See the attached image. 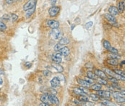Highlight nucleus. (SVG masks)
Returning a JSON list of instances; mask_svg holds the SVG:
<instances>
[{"mask_svg": "<svg viewBox=\"0 0 125 106\" xmlns=\"http://www.w3.org/2000/svg\"><path fill=\"white\" fill-rule=\"evenodd\" d=\"M52 36L53 39L56 40H59L63 37V33L60 29H59V28H54L52 30Z\"/></svg>", "mask_w": 125, "mask_h": 106, "instance_id": "obj_1", "label": "nucleus"}, {"mask_svg": "<svg viewBox=\"0 0 125 106\" xmlns=\"http://www.w3.org/2000/svg\"><path fill=\"white\" fill-rule=\"evenodd\" d=\"M60 11V7H57V6H52V7L49 8V14L50 15V17L54 18L56 16H57V15L59 13Z\"/></svg>", "mask_w": 125, "mask_h": 106, "instance_id": "obj_2", "label": "nucleus"}, {"mask_svg": "<svg viewBox=\"0 0 125 106\" xmlns=\"http://www.w3.org/2000/svg\"><path fill=\"white\" fill-rule=\"evenodd\" d=\"M46 24L48 27L54 29V28H58L59 27V22L57 20L55 19H48L46 22Z\"/></svg>", "mask_w": 125, "mask_h": 106, "instance_id": "obj_3", "label": "nucleus"}, {"mask_svg": "<svg viewBox=\"0 0 125 106\" xmlns=\"http://www.w3.org/2000/svg\"><path fill=\"white\" fill-rule=\"evenodd\" d=\"M36 0H28L24 5H23V10L27 11L31 8H33L34 6H36Z\"/></svg>", "mask_w": 125, "mask_h": 106, "instance_id": "obj_4", "label": "nucleus"}, {"mask_svg": "<svg viewBox=\"0 0 125 106\" xmlns=\"http://www.w3.org/2000/svg\"><path fill=\"white\" fill-rule=\"evenodd\" d=\"M52 60L55 63L60 64L62 61V56L60 53H55L52 56Z\"/></svg>", "mask_w": 125, "mask_h": 106, "instance_id": "obj_5", "label": "nucleus"}, {"mask_svg": "<svg viewBox=\"0 0 125 106\" xmlns=\"http://www.w3.org/2000/svg\"><path fill=\"white\" fill-rule=\"evenodd\" d=\"M49 101L51 103L54 104L56 106H59V100L58 99V97H56L54 95H49Z\"/></svg>", "mask_w": 125, "mask_h": 106, "instance_id": "obj_6", "label": "nucleus"}, {"mask_svg": "<svg viewBox=\"0 0 125 106\" xmlns=\"http://www.w3.org/2000/svg\"><path fill=\"white\" fill-rule=\"evenodd\" d=\"M98 95L101 97H105L106 99H108L111 97V92L108 91H102V90H98Z\"/></svg>", "mask_w": 125, "mask_h": 106, "instance_id": "obj_7", "label": "nucleus"}, {"mask_svg": "<svg viewBox=\"0 0 125 106\" xmlns=\"http://www.w3.org/2000/svg\"><path fill=\"white\" fill-rule=\"evenodd\" d=\"M95 74L97 76V77H100V78H102V79H107V75H106V74L104 72V71H103L100 70V69H95Z\"/></svg>", "mask_w": 125, "mask_h": 106, "instance_id": "obj_8", "label": "nucleus"}, {"mask_svg": "<svg viewBox=\"0 0 125 106\" xmlns=\"http://www.w3.org/2000/svg\"><path fill=\"white\" fill-rule=\"evenodd\" d=\"M51 85L53 88L55 87H58L60 85V80L58 77H55L52 80H51Z\"/></svg>", "mask_w": 125, "mask_h": 106, "instance_id": "obj_9", "label": "nucleus"}, {"mask_svg": "<svg viewBox=\"0 0 125 106\" xmlns=\"http://www.w3.org/2000/svg\"><path fill=\"white\" fill-rule=\"evenodd\" d=\"M108 12H109V14H111L113 16H117L119 14L118 9L116 7H114V6H111V7H109Z\"/></svg>", "mask_w": 125, "mask_h": 106, "instance_id": "obj_10", "label": "nucleus"}, {"mask_svg": "<svg viewBox=\"0 0 125 106\" xmlns=\"http://www.w3.org/2000/svg\"><path fill=\"white\" fill-rule=\"evenodd\" d=\"M125 0H122L118 3V7L117 9L119 10V13H123L125 12Z\"/></svg>", "mask_w": 125, "mask_h": 106, "instance_id": "obj_11", "label": "nucleus"}, {"mask_svg": "<svg viewBox=\"0 0 125 106\" xmlns=\"http://www.w3.org/2000/svg\"><path fill=\"white\" fill-rule=\"evenodd\" d=\"M41 102H43V103H46L47 105L50 106V101H49V95L48 94H43L41 96Z\"/></svg>", "mask_w": 125, "mask_h": 106, "instance_id": "obj_12", "label": "nucleus"}, {"mask_svg": "<svg viewBox=\"0 0 125 106\" xmlns=\"http://www.w3.org/2000/svg\"><path fill=\"white\" fill-rule=\"evenodd\" d=\"M59 53H61L62 55L64 56H67L70 53V48L66 47V46H64L62 48H61L59 51Z\"/></svg>", "mask_w": 125, "mask_h": 106, "instance_id": "obj_13", "label": "nucleus"}, {"mask_svg": "<svg viewBox=\"0 0 125 106\" xmlns=\"http://www.w3.org/2000/svg\"><path fill=\"white\" fill-rule=\"evenodd\" d=\"M77 82L78 84H80V85H82L83 87H89L90 84H89L88 82H86L85 79H77Z\"/></svg>", "mask_w": 125, "mask_h": 106, "instance_id": "obj_14", "label": "nucleus"}, {"mask_svg": "<svg viewBox=\"0 0 125 106\" xmlns=\"http://www.w3.org/2000/svg\"><path fill=\"white\" fill-rule=\"evenodd\" d=\"M36 11V6H34L33 8L28 10L26 11V13H25V18H29L30 17H31V15L35 12Z\"/></svg>", "mask_w": 125, "mask_h": 106, "instance_id": "obj_15", "label": "nucleus"}, {"mask_svg": "<svg viewBox=\"0 0 125 106\" xmlns=\"http://www.w3.org/2000/svg\"><path fill=\"white\" fill-rule=\"evenodd\" d=\"M52 67H54V69H56V70L57 71H59V73H62V72L64 71V68H63V67L61 66L59 64H57V63L53 64H52Z\"/></svg>", "mask_w": 125, "mask_h": 106, "instance_id": "obj_16", "label": "nucleus"}, {"mask_svg": "<svg viewBox=\"0 0 125 106\" xmlns=\"http://www.w3.org/2000/svg\"><path fill=\"white\" fill-rule=\"evenodd\" d=\"M104 17H105V18L107 19L108 22H116V19L115 18V17L113 16V15H111L109 13L105 14L104 15Z\"/></svg>", "mask_w": 125, "mask_h": 106, "instance_id": "obj_17", "label": "nucleus"}, {"mask_svg": "<svg viewBox=\"0 0 125 106\" xmlns=\"http://www.w3.org/2000/svg\"><path fill=\"white\" fill-rule=\"evenodd\" d=\"M69 43H70V40H69V38H67V37H64V38L62 37V38L59 40V43L61 44V45H63V46H65V45L68 44Z\"/></svg>", "mask_w": 125, "mask_h": 106, "instance_id": "obj_18", "label": "nucleus"}, {"mask_svg": "<svg viewBox=\"0 0 125 106\" xmlns=\"http://www.w3.org/2000/svg\"><path fill=\"white\" fill-rule=\"evenodd\" d=\"M107 63L109 64V65H111V66H117L119 64H118V61H117V60H116V59H114V58H111V59H108L107 61Z\"/></svg>", "mask_w": 125, "mask_h": 106, "instance_id": "obj_19", "label": "nucleus"}, {"mask_svg": "<svg viewBox=\"0 0 125 106\" xmlns=\"http://www.w3.org/2000/svg\"><path fill=\"white\" fill-rule=\"evenodd\" d=\"M108 56L111 58H114V59H116V60H119V59H121L122 56L120 55H118L117 53H111V54H108Z\"/></svg>", "mask_w": 125, "mask_h": 106, "instance_id": "obj_20", "label": "nucleus"}, {"mask_svg": "<svg viewBox=\"0 0 125 106\" xmlns=\"http://www.w3.org/2000/svg\"><path fill=\"white\" fill-rule=\"evenodd\" d=\"M112 95H113V97L115 98V97H122V95L123 96H125V91H123V92H114L113 93H112Z\"/></svg>", "mask_w": 125, "mask_h": 106, "instance_id": "obj_21", "label": "nucleus"}, {"mask_svg": "<svg viewBox=\"0 0 125 106\" xmlns=\"http://www.w3.org/2000/svg\"><path fill=\"white\" fill-rule=\"evenodd\" d=\"M86 74H87V77H88L91 78V79H97V76L95 74V73H93V72H92V71H87Z\"/></svg>", "mask_w": 125, "mask_h": 106, "instance_id": "obj_22", "label": "nucleus"}, {"mask_svg": "<svg viewBox=\"0 0 125 106\" xmlns=\"http://www.w3.org/2000/svg\"><path fill=\"white\" fill-rule=\"evenodd\" d=\"M73 91L77 95H85V93L80 88H74Z\"/></svg>", "mask_w": 125, "mask_h": 106, "instance_id": "obj_23", "label": "nucleus"}, {"mask_svg": "<svg viewBox=\"0 0 125 106\" xmlns=\"http://www.w3.org/2000/svg\"><path fill=\"white\" fill-rule=\"evenodd\" d=\"M101 88H102V86L99 83H98V84H93V86H92V89L93 90H95V91H98V90L101 89Z\"/></svg>", "mask_w": 125, "mask_h": 106, "instance_id": "obj_24", "label": "nucleus"}, {"mask_svg": "<svg viewBox=\"0 0 125 106\" xmlns=\"http://www.w3.org/2000/svg\"><path fill=\"white\" fill-rule=\"evenodd\" d=\"M90 97H91V99L93 101H95V102H97V101H98L100 100V97L98 95H96V94H90Z\"/></svg>", "mask_w": 125, "mask_h": 106, "instance_id": "obj_25", "label": "nucleus"}, {"mask_svg": "<svg viewBox=\"0 0 125 106\" xmlns=\"http://www.w3.org/2000/svg\"><path fill=\"white\" fill-rule=\"evenodd\" d=\"M104 70H105V71H106V73L107 74H109L111 77H115L116 76V73L114 71H111V69H107V68H105L104 69Z\"/></svg>", "mask_w": 125, "mask_h": 106, "instance_id": "obj_26", "label": "nucleus"}, {"mask_svg": "<svg viewBox=\"0 0 125 106\" xmlns=\"http://www.w3.org/2000/svg\"><path fill=\"white\" fill-rule=\"evenodd\" d=\"M98 83L101 84V85H107L108 84L107 80H106V79H102V78H100V77L98 79Z\"/></svg>", "mask_w": 125, "mask_h": 106, "instance_id": "obj_27", "label": "nucleus"}, {"mask_svg": "<svg viewBox=\"0 0 125 106\" xmlns=\"http://www.w3.org/2000/svg\"><path fill=\"white\" fill-rule=\"evenodd\" d=\"M103 45H104V47L106 49V50H108L111 46V43L108 41V40H104V42H103Z\"/></svg>", "mask_w": 125, "mask_h": 106, "instance_id": "obj_28", "label": "nucleus"}, {"mask_svg": "<svg viewBox=\"0 0 125 106\" xmlns=\"http://www.w3.org/2000/svg\"><path fill=\"white\" fill-rule=\"evenodd\" d=\"M115 100H116V101L117 102V103H125V97H124V96L122 97H115Z\"/></svg>", "mask_w": 125, "mask_h": 106, "instance_id": "obj_29", "label": "nucleus"}, {"mask_svg": "<svg viewBox=\"0 0 125 106\" xmlns=\"http://www.w3.org/2000/svg\"><path fill=\"white\" fill-rule=\"evenodd\" d=\"M7 25H6L3 22L0 21V30L4 31V30H7Z\"/></svg>", "mask_w": 125, "mask_h": 106, "instance_id": "obj_30", "label": "nucleus"}, {"mask_svg": "<svg viewBox=\"0 0 125 106\" xmlns=\"http://www.w3.org/2000/svg\"><path fill=\"white\" fill-rule=\"evenodd\" d=\"M64 46H63V45H61V44H59V43H57L55 46H54V51H59L61 48H62L63 47H64Z\"/></svg>", "mask_w": 125, "mask_h": 106, "instance_id": "obj_31", "label": "nucleus"}, {"mask_svg": "<svg viewBox=\"0 0 125 106\" xmlns=\"http://www.w3.org/2000/svg\"><path fill=\"white\" fill-rule=\"evenodd\" d=\"M88 97L85 95H80V97H79V100L82 102H87L88 101Z\"/></svg>", "mask_w": 125, "mask_h": 106, "instance_id": "obj_32", "label": "nucleus"}, {"mask_svg": "<svg viewBox=\"0 0 125 106\" xmlns=\"http://www.w3.org/2000/svg\"><path fill=\"white\" fill-rule=\"evenodd\" d=\"M108 51H109L110 53H118V50L116 49V48H114V47H112V46H111L107 50Z\"/></svg>", "mask_w": 125, "mask_h": 106, "instance_id": "obj_33", "label": "nucleus"}, {"mask_svg": "<svg viewBox=\"0 0 125 106\" xmlns=\"http://www.w3.org/2000/svg\"><path fill=\"white\" fill-rule=\"evenodd\" d=\"M18 19V16L15 14H11L10 15V19L12 22H15Z\"/></svg>", "mask_w": 125, "mask_h": 106, "instance_id": "obj_34", "label": "nucleus"}, {"mask_svg": "<svg viewBox=\"0 0 125 106\" xmlns=\"http://www.w3.org/2000/svg\"><path fill=\"white\" fill-rule=\"evenodd\" d=\"M108 24L110 25H112V26H114L116 28H119L120 27V25L117 22H108Z\"/></svg>", "mask_w": 125, "mask_h": 106, "instance_id": "obj_35", "label": "nucleus"}, {"mask_svg": "<svg viewBox=\"0 0 125 106\" xmlns=\"http://www.w3.org/2000/svg\"><path fill=\"white\" fill-rule=\"evenodd\" d=\"M1 19L5 20V21H9V20L10 19V15H8V14L4 15L1 17Z\"/></svg>", "mask_w": 125, "mask_h": 106, "instance_id": "obj_36", "label": "nucleus"}, {"mask_svg": "<svg viewBox=\"0 0 125 106\" xmlns=\"http://www.w3.org/2000/svg\"><path fill=\"white\" fill-rule=\"evenodd\" d=\"M114 71L117 74H119V75H122V76H125V71L122 70H120V69H114Z\"/></svg>", "mask_w": 125, "mask_h": 106, "instance_id": "obj_37", "label": "nucleus"}, {"mask_svg": "<svg viewBox=\"0 0 125 106\" xmlns=\"http://www.w3.org/2000/svg\"><path fill=\"white\" fill-rule=\"evenodd\" d=\"M108 79H109V81L111 82L112 83H118V80H117L115 77H108Z\"/></svg>", "mask_w": 125, "mask_h": 106, "instance_id": "obj_38", "label": "nucleus"}, {"mask_svg": "<svg viewBox=\"0 0 125 106\" xmlns=\"http://www.w3.org/2000/svg\"><path fill=\"white\" fill-rule=\"evenodd\" d=\"M85 80L86 82H88L89 84H90V85L94 83V79H91V78H89V77H85Z\"/></svg>", "mask_w": 125, "mask_h": 106, "instance_id": "obj_39", "label": "nucleus"}, {"mask_svg": "<svg viewBox=\"0 0 125 106\" xmlns=\"http://www.w3.org/2000/svg\"><path fill=\"white\" fill-rule=\"evenodd\" d=\"M85 67L87 69H92L93 68V65L91 63H90V62L86 63L85 65Z\"/></svg>", "mask_w": 125, "mask_h": 106, "instance_id": "obj_40", "label": "nucleus"}, {"mask_svg": "<svg viewBox=\"0 0 125 106\" xmlns=\"http://www.w3.org/2000/svg\"><path fill=\"white\" fill-rule=\"evenodd\" d=\"M112 87L116 88V89H121V87L117 84V83H112Z\"/></svg>", "mask_w": 125, "mask_h": 106, "instance_id": "obj_41", "label": "nucleus"}, {"mask_svg": "<svg viewBox=\"0 0 125 106\" xmlns=\"http://www.w3.org/2000/svg\"><path fill=\"white\" fill-rule=\"evenodd\" d=\"M73 102L76 105H85V104H83V102H82L80 100H74Z\"/></svg>", "mask_w": 125, "mask_h": 106, "instance_id": "obj_42", "label": "nucleus"}, {"mask_svg": "<svg viewBox=\"0 0 125 106\" xmlns=\"http://www.w3.org/2000/svg\"><path fill=\"white\" fill-rule=\"evenodd\" d=\"M93 24V22H91V21H90V22H88L86 23V25H85V28H86V29H89L90 27H92Z\"/></svg>", "mask_w": 125, "mask_h": 106, "instance_id": "obj_43", "label": "nucleus"}, {"mask_svg": "<svg viewBox=\"0 0 125 106\" xmlns=\"http://www.w3.org/2000/svg\"><path fill=\"white\" fill-rule=\"evenodd\" d=\"M43 74H44V76H46V77H50L51 74H52V72L48 70L44 71H43Z\"/></svg>", "mask_w": 125, "mask_h": 106, "instance_id": "obj_44", "label": "nucleus"}, {"mask_svg": "<svg viewBox=\"0 0 125 106\" xmlns=\"http://www.w3.org/2000/svg\"><path fill=\"white\" fill-rule=\"evenodd\" d=\"M6 1V3L7 4H12V3H14L16 0H5Z\"/></svg>", "mask_w": 125, "mask_h": 106, "instance_id": "obj_45", "label": "nucleus"}, {"mask_svg": "<svg viewBox=\"0 0 125 106\" xmlns=\"http://www.w3.org/2000/svg\"><path fill=\"white\" fill-rule=\"evenodd\" d=\"M25 67H27L28 69H29V68H30V67H31V62H28H28H26V63L25 64Z\"/></svg>", "mask_w": 125, "mask_h": 106, "instance_id": "obj_46", "label": "nucleus"}, {"mask_svg": "<svg viewBox=\"0 0 125 106\" xmlns=\"http://www.w3.org/2000/svg\"><path fill=\"white\" fill-rule=\"evenodd\" d=\"M80 89H81L85 94H86V93H88V92H89V90H88V89L85 88V87H80Z\"/></svg>", "mask_w": 125, "mask_h": 106, "instance_id": "obj_47", "label": "nucleus"}, {"mask_svg": "<svg viewBox=\"0 0 125 106\" xmlns=\"http://www.w3.org/2000/svg\"><path fill=\"white\" fill-rule=\"evenodd\" d=\"M51 92H52V95H56L57 94V92L54 89H51Z\"/></svg>", "mask_w": 125, "mask_h": 106, "instance_id": "obj_48", "label": "nucleus"}, {"mask_svg": "<svg viewBox=\"0 0 125 106\" xmlns=\"http://www.w3.org/2000/svg\"><path fill=\"white\" fill-rule=\"evenodd\" d=\"M58 78L59 79V80H60V81H61V80H64V77L62 74H60V75H59V77Z\"/></svg>", "mask_w": 125, "mask_h": 106, "instance_id": "obj_49", "label": "nucleus"}, {"mask_svg": "<svg viewBox=\"0 0 125 106\" xmlns=\"http://www.w3.org/2000/svg\"><path fill=\"white\" fill-rule=\"evenodd\" d=\"M86 103H87V104H86V105H89V106H93V105H94L93 103H90V102H88V101H87Z\"/></svg>", "mask_w": 125, "mask_h": 106, "instance_id": "obj_50", "label": "nucleus"}, {"mask_svg": "<svg viewBox=\"0 0 125 106\" xmlns=\"http://www.w3.org/2000/svg\"><path fill=\"white\" fill-rule=\"evenodd\" d=\"M39 106H49V105H47V104H46V103H41V104H40V105H39Z\"/></svg>", "mask_w": 125, "mask_h": 106, "instance_id": "obj_51", "label": "nucleus"}, {"mask_svg": "<svg viewBox=\"0 0 125 106\" xmlns=\"http://www.w3.org/2000/svg\"><path fill=\"white\" fill-rule=\"evenodd\" d=\"M74 26H75L74 25H72V26H71V30H73V29L74 28Z\"/></svg>", "mask_w": 125, "mask_h": 106, "instance_id": "obj_52", "label": "nucleus"}, {"mask_svg": "<svg viewBox=\"0 0 125 106\" xmlns=\"http://www.w3.org/2000/svg\"><path fill=\"white\" fill-rule=\"evenodd\" d=\"M125 61H122V63H121V66H122V65H124L125 64Z\"/></svg>", "mask_w": 125, "mask_h": 106, "instance_id": "obj_53", "label": "nucleus"}, {"mask_svg": "<svg viewBox=\"0 0 125 106\" xmlns=\"http://www.w3.org/2000/svg\"><path fill=\"white\" fill-rule=\"evenodd\" d=\"M1 84H2V79H0V85H1Z\"/></svg>", "mask_w": 125, "mask_h": 106, "instance_id": "obj_54", "label": "nucleus"}, {"mask_svg": "<svg viewBox=\"0 0 125 106\" xmlns=\"http://www.w3.org/2000/svg\"><path fill=\"white\" fill-rule=\"evenodd\" d=\"M16 1H21V0H16Z\"/></svg>", "mask_w": 125, "mask_h": 106, "instance_id": "obj_55", "label": "nucleus"}, {"mask_svg": "<svg viewBox=\"0 0 125 106\" xmlns=\"http://www.w3.org/2000/svg\"><path fill=\"white\" fill-rule=\"evenodd\" d=\"M0 91H1V90H0Z\"/></svg>", "mask_w": 125, "mask_h": 106, "instance_id": "obj_56", "label": "nucleus"}]
</instances>
